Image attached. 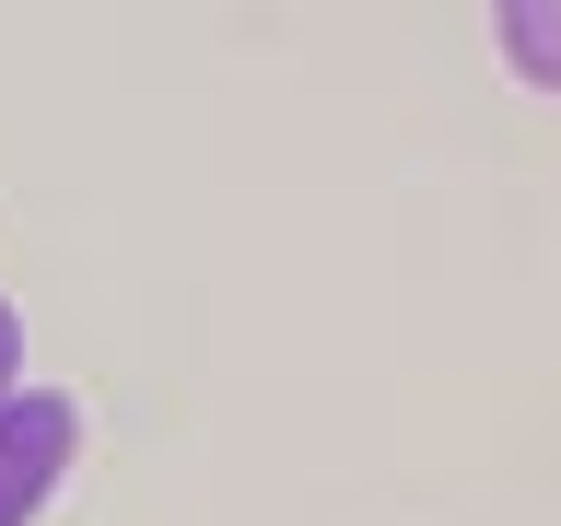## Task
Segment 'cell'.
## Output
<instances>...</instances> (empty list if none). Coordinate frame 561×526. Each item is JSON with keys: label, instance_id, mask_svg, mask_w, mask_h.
<instances>
[{"label": "cell", "instance_id": "obj_1", "mask_svg": "<svg viewBox=\"0 0 561 526\" xmlns=\"http://www.w3.org/2000/svg\"><path fill=\"white\" fill-rule=\"evenodd\" d=\"M70 445H82V410H70L59 386H12V398H0V526L47 515Z\"/></svg>", "mask_w": 561, "mask_h": 526}, {"label": "cell", "instance_id": "obj_2", "mask_svg": "<svg viewBox=\"0 0 561 526\" xmlns=\"http://www.w3.org/2000/svg\"><path fill=\"white\" fill-rule=\"evenodd\" d=\"M491 35H503V59H515L526 82H550V94H561V0H503Z\"/></svg>", "mask_w": 561, "mask_h": 526}, {"label": "cell", "instance_id": "obj_3", "mask_svg": "<svg viewBox=\"0 0 561 526\" xmlns=\"http://www.w3.org/2000/svg\"><path fill=\"white\" fill-rule=\"evenodd\" d=\"M12 363H24V316L0 305V398H12Z\"/></svg>", "mask_w": 561, "mask_h": 526}]
</instances>
